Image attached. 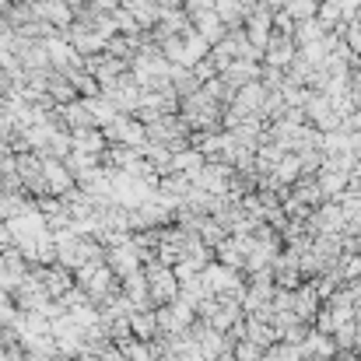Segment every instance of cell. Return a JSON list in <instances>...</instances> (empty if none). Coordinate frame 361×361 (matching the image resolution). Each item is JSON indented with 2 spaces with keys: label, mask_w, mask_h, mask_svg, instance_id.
Masks as SVG:
<instances>
[{
  "label": "cell",
  "mask_w": 361,
  "mask_h": 361,
  "mask_svg": "<svg viewBox=\"0 0 361 361\" xmlns=\"http://www.w3.org/2000/svg\"><path fill=\"white\" fill-rule=\"evenodd\" d=\"M270 32H274V18H270V11H263V7L256 4V7L249 11V18H245V35H249V42H252L256 49H267Z\"/></svg>",
  "instance_id": "1"
},
{
  "label": "cell",
  "mask_w": 361,
  "mask_h": 361,
  "mask_svg": "<svg viewBox=\"0 0 361 361\" xmlns=\"http://www.w3.org/2000/svg\"><path fill=\"white\" fill-rule=\"evenodd\" d=\"M193 28H197L207 42H221V39H225V21L218 18V11H200V14H193Z\"/></svg>",
  "instance_id": "2"
},
{
  "label": "cell",
  "mask_w": 361,
  "mask_h": 361,
  "mask_svg": "<svg viewBox=\"0 0 361 361\" xmlns=\"http://www.w3.org/2000/svg\"><path fill=\"white\" fill-rule=\"evenodd\" d=\"M92 7H95V11H116L120 0H92Z\"/></svg>",
  "instance_id": "3"
},
{
  "label": "cell",
  "mask_w": 361,
  "mask_h": 361,
  "mask_svg": "<svg viewBox=\"0 0 361 361\" xmlns=\"http://www.w3.org/2000/svg\"><path fill=\"white\" fill-rule=\"evenodd\" d=\"M0 361H14V358H7V355H4V351H0Z\"/></svg>",
  "instance_id": "4"
}]
</instances>
